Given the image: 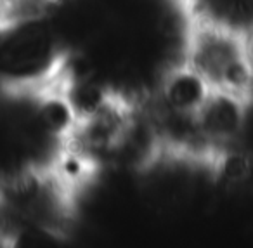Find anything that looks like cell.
<instances>
[{"mask_svg":"<svg viewBox=\"0 0 253 248\" xmlns=\"http://www.w3.org/2000/svg\"><path fill=\"white\" fill-rule=\"evenodd\" d=\"M68 47L45 11L0 21V89L7 94L54 87Z\"/></svg>","mask_w":253,"mask_h":248,"instance_id":"1","label":"cell"},{"mask_svg":"<svg viewBox=\"0 0 253 248\" xmlns=\"http://www.w3.org/2000/svg\"><path fill=\"white\" fill-rule=\"evenodd\" d=\"M184 66L198 75L210 91L238 96L245 101L253 94V57L245 37L193 23Z\"/></svg>","mask_w":253,"mask_h":248,"instance_id":"2","label":"cell"},{"mask_svg":"<svg viewBox=\"0 0 253 248\" xmlns=\"http://www.w3.org/2000/svg\"><path fill=\"white\" fill-rule=\"evenodd\" d=\"M0 248H9V241H7V233H5L2 227H0Z\"/></svg>","mask_w":253,"mask_h":248,"instance_id":"3","label":"cell"}]
</instances>
